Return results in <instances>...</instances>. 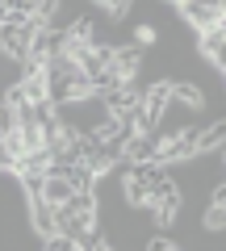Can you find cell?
<instances>
[{
    "label": "cell",
    "instance_id": "cell-1",
    "mask_svg": "<svg viewBox=\"0 0 226 251\" xmlns=\"http://www.w3.org/2000/svg\"><path fill=\"white\" fill-rule=\"evenodd\" d=\"M172 13L193 29V34H197V29H209V25H222V21H226V4H218V0H184V4H176Z\"/></svg>",
    "mask_w": 226,
    "mask_h": 251
},
{
    "label": "cell",
    "instance_id": "cell-2",
    "mask_svg": "<svg viewBox=\"0 0 226 251\" xmlns=\"http://www.w3.org/2000/svg\"><path fill=\"white\" fill-rule=\"evenodd\" d=\"M197 54L214 63L218 75H226V21L209 25V29H197Z\"/></svg>",
    "mask_w": 226,
    "mask_h": 251
},
{
    "label": "cell",
    "instance_id": "cell-3",
    "mask_svg": "<svg viewBox=\"0 0 226 251\" xmlns=\"http://www.w3.org/2000/svg\"><path fill=\"white\" fill-rule=\"evenodd\" d=\"M222 138H226V122H222V117H218L214 126H201L197 155H214V151H222Z\"/></svg>",
    "mask_w": 226,
    "mask_h": 251
},
{
    "label": "cell",
    "instance_id": "cell-4",
    "mask_svg": "<svg viewBox=\"0 0 226 251\" xmlns=\"http://www.w3.org/2000/svg\"><path fill=\"white\" fill-rule=\"evenodd\" d=\"M67 197H72V184H67L59 172H46V180H42V201H50V205H63Z\"/></svg>",
    "mask_w": 226,
    "mask_h": 251
},
{
    "label": "cell",
    "instance_id": "cell-5",
    "mask_svg": "<svg viewBox=\"0 0 226 251\" xmlns=\"http://www.w3.org/2000/svg\"><path fill=\"white\" fill-rule=\"evenodd\" d=\"M172 97H176V100H184V105H193L197 113L205 109V92H201V84H197V80H172Z\"/></svg>",
    "mask_w": 226,
    "mask_h": 251
},
{
    "label": "cell",
    "instance_id": "cell-6",
    "mask_svg": "<svg viewBox=\"0 0 226 251\" xmlns=\"http://www.w3.org/2000/svg\"><path fill=\"white\" fill-rule=\"evenodd\" d=\"M130 42H138V46L147 50V46L159 42V29H155L151 21H134V25H130Z\"/></svg>",
    "mask_w": 226,
    "mask_h": 251
},
{
    "label": "cell",
    "instance_id": "cell-7",
    "mask_svg": "<svg viewBox=\"0 0 226 251\" xmlns=\"http://www.w3.org/2000/svg\"><path fill=\"white\" fill-rule=\"evenodd\" d=\"M17 130V109L9 100H0V134H13Z\"/></svg>",
    "mask_w": 226,
    "mask_h": 251
},
{
    "label": "cell",
    "instance_id": "cell-8",
    "mask_svg": "<svg viewBox=\"0 0 226 251\" xmlns=\"http://www.w3.org/2000/svg\"><path fill=\"white\" fill-rule=\"evenodd\" d=\"M59 4H63V0H29V13H34L38 21H46L54 9H59Z\"/></svg>",
    "mask_w": 226,
    "mask_h": 251
},
{
    "label": "cell",
    "instance_id": "cell-9",
    "mask_svg": "<svg viewBox=\"0 0 226 251\" xmlns=\"http://www.w3.org/2000/svg\"><path fill=\"white\" fill-rule=\"evenodd\" d=\"M130 4H134V0H130Z\"/></svg>",
    "mask_w": 226,
    "mask_h": 251
}]
</instances>
